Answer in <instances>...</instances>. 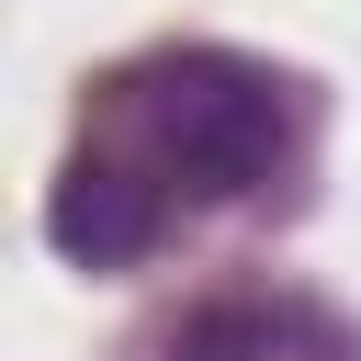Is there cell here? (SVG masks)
Masks as SVG:
<instances>
[{"mask_svg":"<svg viewBox=\"0 0 361 361\" xmlns=\"http://www.w3.org/2000/svg\"><path fill=\"white\" fill-rule=\"evenodd\" d=\"M124 102H135L158 169H169L192 203H237V192H259V180L282 169V147H293L282 79L248 68V56H214V45H180V56L135 68Z\"/></svg>","mask_w":361,"mask_h":361,"instance_id":"obj_1","label":"cell"},{"mask_svg":"<svg viewBox=\"0 0 361 361\" xmlns=\"http://www.w3.org/2000/svg\"><path fill=\"white\" fill-rule=\"evenodd\" d=\"M45 237H56L68 259H90V271H124V259L158 248V180H135V169H113V158H79V169L56 180V203H45Z\"/></svg>","mask_w":361,"mask_h":361,"instance_id":"obj_2","label":"cell"},{"mask_svg":"<svg viewBox=\"0 0 361 361\" xmlns=\"http://www.w3.org/2000/svg\"><path fill=\"white\" fill-rule=\"evenodd\" d=\"M169 361H361V350H350V327H327L316 305H259V293H237V305H203V316L169 338Z\"/></svg>","mask_w":361,"mask_h":361,"instance_id":"obj_3","label":"cell"}]
</instances>
